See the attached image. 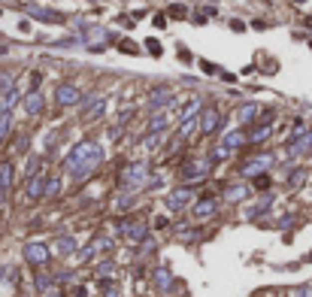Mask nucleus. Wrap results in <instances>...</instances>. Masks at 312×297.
Instances as JSON below:
<instances>
[{"label": "nucleus", "instance_id": "nucleus-1", "mask_svg": "<svg viewBox=\"0 0 312 297\" xmlns=\"http://www.w3.org/2000/svg\"><path fill=\"white\" fill-rule=\"evenodd\" d=\"M97 161H100V148H97L94 143H79V146H76L73 152L67 155V170H70L73 176H85Z\"/></svg>", "mask_w": 312, "mask_h": 297}, {"label": "nucleus", "instance_id": "nucleus-2", "mask_svg": "<svg viewBox=\"0 0 312 297\" xmlns=\"http://www.w3.org/2000/svg\"><path fill=\"white\" fill-rule=\"evenodd\" d=\"M55 100H58V106H73V103H79V100H82V91L76 88V85H58Z\"/></svg>", "mask_w": 312, "mask_h": 297}, {"label": "nucleus", "instance_id": "nucleus-3", "mask_svg": "<svg viewBox=\"0 0 312 297\" xmlns=\"http://www.w3.org/2000/svg\"><path fill=\"white\" fill-rule=\"evenodd\" d=\"M218 122H221V109L209 106V109H203V119H200V131H203V134H212V131L218 128Z\"/></svg>", "mask_w": 312, "mask_h": 297}, {"label": "nucleus", "instance_id": "nucleus-4", "mask_svg": "<svg viewBox=\"0 0 312 297\" xmlns=\"http://www.w3.org/2000/svg\"><path fill=\"white\" fill-rule=\"evenodd\" d=\"M24 258H27L30 264H46V261H49V249L40 246V243H30V246L24 249Z\"/></svg>", "mask_w": 312, "mask_h": 297}, {"label": "nucleus", "instance_id": "nucleus-5", "mask_svg": "<svg viewBox=\"0 0 312 297\" xmlns=\"http://www.w3.org/2000/svg\"><path fill=\"white\" fill-rule=\"evenodd\" d=\"M24 109H27L30 116H40L43 109H46V97H43L40 91H30V94L24 97Z\"/></svg>", "mask_w": 312, "mask_h": 297}, {"label": "nucleus", "instance_id": "nucleus-6", "mask_svg": "<svg viewBox=\"0 0 312 297\" xmlns=\"http://www.w3.org/2000/svg\"><path fill=\"white\" fill-rule=\"evenodd\" d=\"M103 103H106L103 97H94V100H88V103H85V109H82V119H85V122H94V119H100V116H103Z\"/></svg>", "mask_w": 312, "mask_h": 297}, {"label": "nucleus", "instance_id": "nucleus-7", "mask_svg": "<svg viewBox=\"0 0 312 297\" xmlns=\"http://www.w3.org/2000/svg\"><path fill=\"white\" fill-rule=\"evenodd\" d=\"M9 182H12V164H0V203L9 194Z\"/></svg>", "mask_w": 312, "mask_h": 297}, {"label": "nucleus", "instance_id": "nucleus-8", "mask_svg": "<svg viewBox=\"0 0 312 297\" xmlns=\"http://www.w3.org/2000/svg\"><path fill=\"white\" fill-rule=\"evenodd\" d=\"M143 179H146V167H143V164H131V167L125 170V176H122L125 185H137V182H143Z\"/></svg>", "mask_w": 312, "mask_h": 297}, {"label": "nucleus", "instance_id": "nucleus-9", "mask_svg": "<svg viewBox=\"0 0 312 297\" xmlns=\"http://www.w3.org/2000/svg\"><path fill=\"white\" fill-rule=\"evenodd\" d=\"M27 12L40 21H64V15H58L55 9H40V6H27Z\"/></svg>", "mask_w": 312, "mask_h": 297}, {"label": "nucleus", "instance_id": "nucleus-10", "mask_svg": "<svg viewBox=\"0 0 312 297\" xmlns=\"http://www.w3.org/2000/svg\"><path fill=\"white\" fill-rule=\"evenodd\" d=\"M215 212V200L212 197H203L200 203H197V209H194V215H197V218H206V215H212Z\"/></svg>", "mask_w": 312, "mask_h": 297}, {"label": "nucleus", "instance_id": "nucleus-11", "mask_svg": "<svg viewBox=\"0 0 312 297\" xmlns=\"http://www.w3.org/2000/svg\"><path fill=\"white\" fill-rule=\"evenodd\" d=\"M203 173H206V161H188L185 164V176H191V179H197Z\"/></svg>", "mask_w": 312, "mask_h": 297}, {"label": "nucleus", "instance_id": "nucleus-12", "mask_svg": "<svg viewBox=\"0 0 312 297\" xmlns=\"http://www.w3.org/2000/svg\"><path fill=\"white\" fill-rule=\"evenodd\" d=\"M43 176H30V182H27V197H40L43 194Z\"/></svg>", "mask_w": 312, "mask_h": 297}, {"label": "nucleus", "instance_id": "nucleus-13", "mask_svg": "<svg viewBox=\"0 0 312 297\" xmlns=\"http://www.w3.org/2000/svg\"><path fill=\"white\" fill-rule=\"evenodd\" d=\"M185 200H188V191L182 188V191H173V194L167 197V206H170V209H182V206H185Z\"/></svg>", "mask_w": 312, "mask_h": 297}, {"label": "nucleus", "instance_id": "nucleus-14", "mask_svg": "<svg viewBox=\"0 0 312 297\" xmlns=\"http://www.w3.org/2000/svg\"><path fill=\"white\" fill-rule=\"evenodd\" d=\"M161 128H167V116L155 113V116H152V125H149V134H158Z\"/></svg>", "mask_w": 312, "mask_h": 297}, {"label": "nucleus", "instance_id": "nucleus-15", "mask_svg": "<svg viewBox=\"0 0 312 297\" xmlns=\"http://www.w3.org/2000/svg\"><path fill=\"white\" fill-rule=\"evenodd\" d=\"M194 128H197V119H188V122H182V128H179V137H182V140H188Z\"/></svg>", "mask_w": 312, "mask_h": 297}, {"label": "nucleus", "instance_id": "nucleus-16", "mask_svg": "<svg viewBox=\"0 0 312 297\" xmlns=\"http://www.w3.org/2000/svg\"><path fill=\"white\" fill-rule=\"evenodd\" d=\"M243 143H246V140H243V137H240L237 131H233V134H227V140H224V148H233V146H237V148H240Z\"/></svg>", "mask_w": 312, "mask_h": 297}, {"label": "nucleus", "instance_id": "nucleus-17", "mask_svg": "<svg viewBox=\"0 0 312 297\" xmlns=\"http://www.w3.org/2000/svg\"><path fill=\"white\" fill-rule=\"evenodd\" d=\"M9 128H12V119H9V113H6L3 119H0V140H3V137L9 134Z\"/></svg>", "mask_w": 312, "mask_h": 297}, {"label": "nucleus", "instance_id": "nucleus-18", "mask_svg": "<svg viewBox=\"0 0 312 297\" xmlns=\"http://www.w3.org/2000/svg\"><path fill=\"white\" fill-rule=\"evenodd\" d=\"M15 100H18V88H6V97H3V106L9 109V106H12Z\"/></svg>", "mask_w": 312, "mask_h": 297}, {"label": "nucleus", "instance_id": "nucleus-19", "mask_svg": "<svg viewBox=\"0 0 312 297\" xmlns=\"http://www.w3.org/2000/svg\"><path fill=\"white\" fill-rule=\"evenodd\" d=\"M267 137H270V128H258L249 140H252V143H261V140H267Z\"/></svg>", "mask_w": 312, "mask_h": 297}, {"label": "nucleus", "instance_id": "nucleus-20", "mask_svg": "<svg viewBox=\"0 0 312 297\" xmlns=\"http://www.w3.org/2000/svg\"><path fill=\"white\" fill-rule=\"evenodd\" d=\"M249 119H255V106H252V103L240 109V122H249Z\"/></svg>", "mask_w": 312, "mask_h": 297}, {"label": "nucleus", "instance_id": "nucleus-21", "mask_svg": "<svg viewBox=\"0 0 312 297\" xmlns=\"http://www.w3.org/2000/svg\"><path fill=\"white\" fill-rule=\"evenodd\" d=\"M167 97H170V91H167V88H158V91L152 94V103H161V100H167Z\"/></svg>", "mask_w": 312, "mask_h": 297}, {"label": "nucleus", "instance_id": "nucleus-22", "mask_svg": "<svg viewBox=\"0 0 312 297\" xmlns=\"http://www.w3.org/2000/svg\"><path fill=\"white\" fill-rule=\"evenodd\" d=\"M170 15H173V18H185V15H188V9L176 3V6H170Z\"/></svg>", "mask_w": 312, "mask_h": 297}, {"label": "nucleus", "instance_id": "nucleus-23", "mask_svg": "<svg viewBox=\"0 0 312 297\" xmlns=\"http://www.w3.org/2000/svg\"><path fill=\"white\" fill-rule=\"evenodd\" d=\"M9 82H12V73H6V70H3V73H0V88H12Z\"/></svg>", "mask_w": 312, "mask_h": 297}, {"label": "nucleus", "instance_id": "nucleus-24", "mask_svg": "<svg viewBox=\"0 0 312 297\" xmlns=\"http://www.w3.org/2000/svg\"><path fill=\"white\" fill-rule=\"evenodd\" d=\"M227 197H230V200H240V197H246V188H230Z\"/></svg>", "mask_w": 312, "mask_h": 297}, {"label": "nucleus", "instance_id": "nucleus-25", "mask_svg": "<svg viewBox=\"0 0 312 297\" xmlns=\"http://www.w3.org/2000/svg\"><path fill=\"white\" fill-rule=\"evenodd\" d=\"M146 46H149V52H152V55H161V43H158V40H149Z\"/></svg>", "mask_w": 312, "mask_h": 297}, {"label": "nucleus", "instance_id": "nucleus-26", "mask_svg": "<svg viewBox=\"0 0 312 297\" xmlns=\"http://www.w3.org/2000/svg\"><path fill=\"white\" fill-rule=\"evenodd\" d=\"M131 116H134V109H125V113L119 116V125H125V122H131Z\"/></svg>", "mask_w": 312, "mask_h": 297}, {"label": "nucleus", "instance_id": "nucleus-27", "mask_svg": "<svg viewBox=\"0 0 312 297\" xmlns=\"http://www.w3.org/2000/svg\"><path fill=\"white\" fill-rule=\"evenodd\" d=\"M255 185H258V188H267V185H270V176H258Z\"/></svg>", "mask_w": 312, "mask_h": 297}, {"label": "nucleus", "instance_id": "nucleus-28", "mask_svg": "<svg viewBox=\"0 0 312 297\" xmlns=\"http://www.w3.org/2000/svg\"><path fill=\"white\" fill-rule=\"evenodd\" d=\"M6 116V106H3V100H0V119H3Z\"/></svg>", "mask_w": 312, "mask_h": 297}, {"label": "nucleus", "instance_id": "nucleus-29", "mask_svg": "<svg viewBox=\"0 0 312 297\" xmlns=\"http://www.w3.org/2000/svg\"><path fill=\"white\" fill-rule=\"evenodd\" d=\"M49 297H58V294H49Z\"/></svg>", "mask_w": 312, "mask_h": 297}, {"label": "nucleus", "instance_id": "nucleus-30", "mask_svg": "<svg viewBox=\"0 0 312 297\" xmlns=\"http://www.w3.org/2000/svg\"><path fill=\"white\" fill-rule=\"evenodd\" d=\"M297 3H303V0H297Z\"/></svg>", "mask_w": 312, "mask_h": 297}]
</instances>
